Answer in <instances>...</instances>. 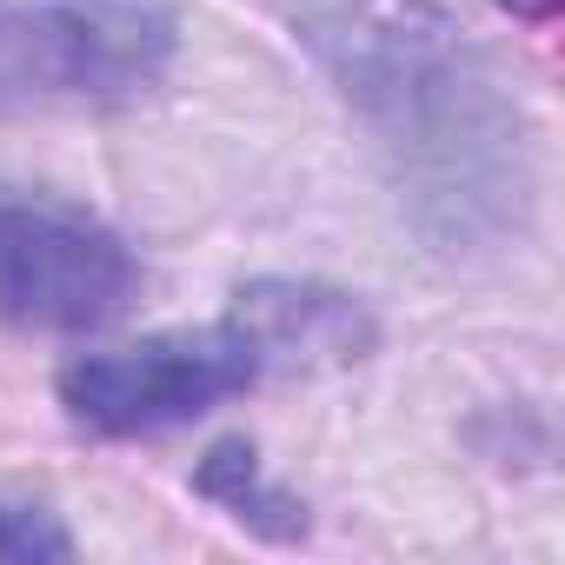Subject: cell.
<instances>
[{
	"label": "cell",
	"instance_id": "obj_1",
	"mask_svg": "<svg viewBox=\"0 0 565 565\" xmlns=\"http://www.w3.org/2000/svg\"><path fill=\"white\" fill-rule=\"evenodd\" d=\"M307 41L439 259L525 239L539 193L532 120L446 0H327Z\"/></svg>",
	"mask_w": 565,
	"mask_h": 565
},
{
	"label": "cell",
	"instance_id": "obj_2",
	"mask_svg": "<svg viewBox=\"0 0 565 565\" xmlns=\"http://www.w3.org/2000/svg\"><path fill=\"white\" fill-rule=\"evenodd\" d=\"M180 54L173 0H0V114L120 107Z\"/></svg>",
	"mask_w": 565,
	"mask_h": 565
},
{
	"label": "cell",
	"instance_id": "obj_3",
	"mask_svg": "<svg viewBox=\"0 0 565 565\" xmlns=\"http://www.w3.org/2000/svg\"><path fill=\"white\" fill-rule=\"evenodd\" d=\"M259 380H266V360L253 333L226 313L213 327H180V333H153V340L74 360L61 373V406L94 439H153L206 419L213 406L253 393Z\"/></svg>",
	"mask_w": 565,
	"mask_h": 565
},
{
	"label": "cell",
	"instance_id": "obj_4",
	"mask_svg": "<svg viewBox=\"0 0 565 565\" xmlns=\"http://www.w3.org/2000/svg\"><path fill=\"white\" fill-rule=\"evenodd\" d=\"M140 294L134 246L61 200H0V327L81 340L114 327Z\"/></svg>",
	"mask_w": 565,
	"mask_h": 565
},
{
	"label": "cell",
	"instance_id": "obj_5",
	"mask_svg": "<svg viewBox=\"0 0 565 565\" xmlns=\"http://www.w3.org/2000/svg\"><path fill=\"white\" fill-rule=\"evenodd\" d=\"M259 360H266V380L273 373H320V366H347V360H366L380 327L373 313L340 294V287H313V279H253V287L233 294L226 307Z\"/></svg>",
	"mask_w": 565,
	"mask_h": 565
},
{
	"label": "cell",
	"instance_id": "obj_6",
	"mask_svg": "<svg viewBox=\"0 0 565 565\" xmlns=\"http://www.w3.org/2000/svg\"><path fill=\"white\" fill-rule=\"evenodd\" d=\"M193 492L213 499L226 519H239L246 532H259V539H273V545L307 539V505H300L287 486H273V479L259 472V452H253L246 439H220V446L200 459Z\"/></svg>",
	"mask_w": 565,
	"mask_h": 565
},
{
	"label": "cell",
	"instance_id": "obj_7",
	"mask_svg": "<svg viewBox=\"0 0 565 565\" xmlns=\"http://www.w3.org/2000/svg\"><path fill=\"white\" fill-rule=\"evenodd\" d=\"M54 558H74L67 525L41 505L0 499V565H54Z\"/></svg>",
	"mask_w": 565,
	"mask_h": 565
},
{
	"label": "cell",
	"instance_id": "obj_8",
	"mask_svg": "<svg viewBox=\"0 0 565 565\" xmlns=\"http://www.w3.org/2000/svg\"><path fill=\"white\" fill-rule=\"evenodd\" d=\"M499 8H505L512 21H552V14H558V0H499Z\"/></svg>",
	"mask_w": 565,
	"mask_h": 565
}]
</instances>
